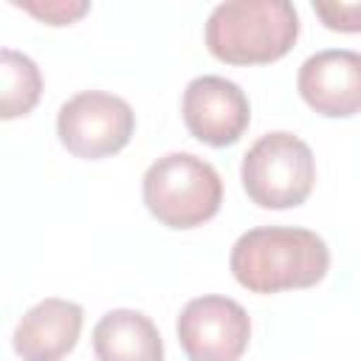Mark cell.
I'll return each mask as SVG.
<instances>
[{"label":"cell","mask_w":361,"mask_h":361,"mask_svg":"<svg viewBox=\"0 0 361 361\" xmlns=\"http://www.w3.org/2000/svg\"><path fill=\"white\" fill-rule=\"evenodd\" d=\"M231 276L251 293H282L319 285L330 271L327 243L299 226H259L237 237L228 254Z\"/></svg>","instance_id":"obj_1"},{"label":"cell","mask_w":361,"mask_h":361,"mask_svg":"<svg viewBox=\"0 0 361 361\" xmlns=\"http://www.w3.org/2000/svg\"><path fill=\"white\" fill-rule=\"evenodd\" d=\"M206 48L226 65H268L299 39V14L288 0H228L212 8Z\"/></svg>","instance_id":"obj_2"},{"label":"cell","mask_w":361,"mask_h":361,"mask_svg":"<svg viewBox=\"0 0 361 361\" xmlns=\"http://www.w3.org/2000/svg\"><path fill=\"white\" fill-rule=\"evenodd\" d=\"M141 197L161 226L186 231L209 223L220 212L223 178L209 161L192 152H169L147 166Z\"/></svg>","instance_id":"obj_3"},{"label":"cell","mask_w":361,"mask_h":361,"mask_svg":"<svg viewBox=\"0 0 361 361\" xmlns=\"http://www.w3.org/2000/svg\"><path fill=\"white\" fill-rule=\"evenodd\" d=\"M240 180L248 200L259 209H296L316 183L313 149L288 130L265 133L243 155Z\"/></svg>","instance_id":"obj_4"},{"label":"cell","mask_w":361,"mask_h":361,"mask_svg":"<svg viewBox=\"0 0 361 361\" xmlns=\"http://www.w3.org/2000/svg\"><path fill=\"white\" fill-rule=\"evenodd\" d=\"M135 133L133 107L107 90H79L56 113L59 144L82 161H102L121 152Z\"/></svg>","instance_id":"obj_5"},{"label":"cell","mask_w":361,"mask_h":361,"mask_svg":"<svg viewBox=\"0 0 361 361\" xmlns=\"http://www.w3.org/2000/svg\"><path fill=\"white\" fill-rule=\"evenodd\" d=\"M178 341L189 361H240L248 350L251 319L228 296H195L178 313Z\"/></svg>","instance_id":"obj_6"},{"label":"cell","mask_w":361,"mask_h":361,"mask_svg":"<svg viewBox=\"0 0 361 361\" xmlns=\"http://www.w3.org/2000/svg\"><path fill=\"white\" fill-rule=\"evenodd\" d=\"M186 130L206 147H231L251 124V104L243 87L226 76H195L180 102Z\"/></svg>","instance_id":"obj_7"},{"label":"cell","mask_w":361,"mask_h":361,"mask_svg":"<svg viewBox=\"0 0 361 361\" xmlns=\"http://www.w3.org/2000/svg\"><path fill=\"white\" fill-rule=\"evenodd\" d=\"M302 102L324 118L361 113V51L327 48L307 56L296 73Z\"/></svg>","instance_id":"obj_8"},{"label":"cell","mask_w":361,"mask_h":361,"mask_svg":"<svg viewBox=\"0 0 361 361\" xmlns=\"http://www.w3.org/2000/svg\"><path fill=\"white\" fill-rule=\"evenodd\" d=\"M85 324L82 305L48 296L28 307L14 327V353L23 361H62L79 341Z\"/></svg>","instance_id":"obj_9"},{"label":"cell","mask_w":361,"mask_h":361,"mask_svg":"<svg viewBox=\"0 0 361 361\" xmlns=\"http://www.w3.org/2000/svg\"><path fill=\"white\" fill-rule=\"evenodd\" d=\"M93 353L96 361H164V341L147 313L116 307L96 322Z\"/></svg>","instance_id":"obj_10"},{"label":"cell","mask_w":361,"mask_h":361,"mask_svg":"<svg viewBox=\"0 0 361 361\" xmlns=\"http://www.w3.org/2000/svg\"><path fill=\"white\" fill-rule=\"evenodd\" d=\"M42 96V73L37 62L14 48L0 51V116L6 121L28 116Z\"/></svg>","instance_id":"obj_11"},{"label":"cell","mask_w":361,"mask_h":361,"mask_svg":"<svg viewBox=\"0 0 361 361\" xmlns=\"http://www.w3.org/2000/svg\"><path fill=\"white\" fill-rule=\"evenodd\" d=\"M14 6H20L23 11L34 14L37 20L48 23V25H71L79 17H85L90 11V3H76V0H14Z\"/></svg>","instance_id":"obj_12"},{"label":"cell","mask_w":361,"mask_h":361,"mask_svg":"<svg viewBox=\"0 0 361 361\" xmlns=\"http://www.w3.org/2000/svg\"><path fill=\"white\" fill-rule=\"evenodd\" d=\"M324 28L341 34H361V3H313Z\"/></svg>","instance_id":"obj_13"}]
</instances>
